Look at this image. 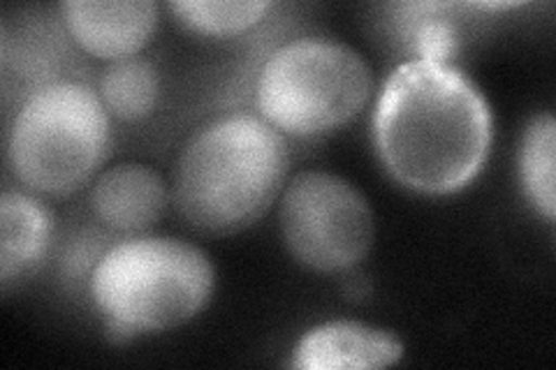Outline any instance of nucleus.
<instances>
[{
  "label": "nucleus",
  "mask_w": 556,
  "mask_h": 370,
  "mask_svg": "<svg viewBox=\"0 0 556 370\" xmlns=\"http://www.w3.org/2000/svg\"><path fill=\"white\" fill-rule=\"evenodd\" d=\"M374 137L382 165L399 183L427 195H450L484 167L492 112L462 69L406 61L382 84Z\"/></svg>",
  "instance_id": "nucleus-1"
},
{
  "label": "nucleus",
  "mask_w": 556,
  "mask_h": 370,
  "mask_svg": "<svg viewBox=\"0 0 556 370\" xmlns=\"http://www.w3.org/2000/svg\"><path fill=\"white\" fill-rule=\"evenodd\" d=\"M290 169L286 137L265 118L230 114L206 123L174 165L172 200L202 234L230 237L263 218Z\"/></svg>",
  "instance_id": "nucleus-2"
},
{
  "label": "nucleus",
  "mask_w": 556,
  "mask_h": 370,
  "mask_svg": "<svg viewBox=\"0 0 556 370\" xmlns=\"http://www.w3.org/2000/svg\"><path fill=\"white\" fill-rule=\"evenodd\" d=\"M214 264L198 245L132 237L110 245L91 273V296L112 341L177 329L212 302Z\"/></svg>",
  "instance_id": "nucleus-3"
},
{
  "label": "nucleus",
  "mask_w": 556,
  "mask_h": 370,
  "mask_svg": "<svg viewBox=\"0 0 556 370\" xmlns=\"http://www.w3.org/2000/svg\"><path fill=\"white\" fill-rule=\"evenodd\" d=\"M110 146V114L98 91L81 81H49L16 112L8 163L30 192L67 197L98 179Z\"/></svg>",
  "instance_id": "nucleus-4"
},
{
  "label": "nucleus",
  "mask_w": 556,
  "mask_h": 370,
  "mask_svg": "<svg viewBox=\"0 0 556 370\" xmlns=\"http://www.w3.org/2000/svg\"><path fill=\"white\" fill-rule=\"evenodd\" d=\"M371 84L369 65L353 47L302 38L278 47L260 69L255 107L281 135L320 137L367 107Z\"/></svg>",
  "instance_id": "nucleus-5"
},
{
  "label": "nucleus",
  "mask_w": 556,
  "mask_h": 370,
  "mask_svg": "<svg viewBox=\"0 0 556 370\" xmlns=\"http://www.w3.org/2000/svg\"><path fill=\"white\" fill-rule=\"evenodd\" d=\"M281 234L290 255L320 273H343L367 259L376 222L367 197L329 171H302L288 183Z\"/></svg>",
  "instance_id": "nucleus-6"
},
{
  "label": "nucleus",
  "mask_w": 556,
  "mask_h": 370,
  "mask_svg": "<svg viewBox=\"0 0 556 370\" xmlns=\"http://www.w3.org/2000/svg\"><path fill=\"white\" fill-rule=\"evenodd\" d=\"M61 16L86 54L112 63L135 59L159 28L153 0H67Z\"/></svg>",
  "instance_id": "nucleus-7"
},
{
  "label": "nucleus",
  "mask_w": 556,
  "mask_h": 370,
  "mask_svg": "<svg viewBox=\"0 0 556 370\" xmlns=\"http://www.w3.org/2000/svg\"><path fill=\"white\" fill-rule=\"evenodd\" d=\"M169 195L163 176L149 165L124 163L104 169L91 190L96 218L121 234H144L161 222Z\"/></svg>",
  "instance_id": "nucleus-8"
},
{
  "label": "nucleus",
  "mask_w": 556,
  "mask_h": 370,
  "mask_svg": "<svg viewBox=\"0 0 556 370\" xmlns=\"http://www.w3.org/2000/svg\"><path fill=\"white\" fill-rule=\"evenodd\" d=\"M404 345L394 333L362 322H327L311 329L292 352V368L353 370L388 368L402 361Z\"/></svg>",
  "instance_id": "nucleus-9"
},
{
  "label": "nucleus",
  "mask_w": 556,
  "mask_h": 370,
  "mask_svg": "<svg viewBox=\"0 0 556 370\" xmlns=\"http://www.w3.org/2000/svg\"><path fill=\"white\" fill-rule=\"evenodd\" d=\"M49 208L33 195L5 190L0 197V283L8 290L45 259L51 243Z\"/></svg>",
  "instance_id": "nucleus-10"
},
{
  "label": "nucleus",
  "mask_w": 556,
  "mask_h": 370,
  "mask_svg": "<svg viewBox=\"0 0 556 370\" xmlns=\"http://www.w3.org/2000/svg\"><path fill=\"white\" fill-rule=\"evenodd\" d=\"M98 95L110 116L135 123L153 114L161 100V75L147 59H126L104 67Z\"/></svg>",
  "instance_id": "nucleus-11"
},
{
  "label": "nucleus",
  "mask_w": 556,
  "mask_h": 370,
  "mask_svg": "<svg viewBox=\"0 0 556 370\" xmlns=\"http://www.w3.org/2000/svg\"><path fill=\"white\" fill-rule=\"evenodd\" d=\"M556 120L552 114H538L527 126L521 139L519 171L531 204L543 214L545 220L556 216Z\"/></svg>",
  "instance_id": "nucleus-12"
},
{
  "label": "nucleus",
  "mask_w": 556,
  "mask_h": 370,
  "mask_svg": "<svg viewBox=\"0 0 556 370\" xmlns=\"http://www.w3.org/2000/svg\"><path fill=\"white\" fill-rule=\"evenodd\" d=\"M169 8L188 28L228 38L257 26L271 10V3L269 0H177Z\"/></svg>",
  "instance_id": "nucleus-13"
},
{
  "label": "nucleus",
  "mask_w": 556,
  "mask_h": 370,
  "mask_svg": "<svg viewBox=\"0 0 556 370\" xmlns=\"http://www.w3.org/2000/svg\"><path fill=\"white\" fill-rule=\"evenodd\" d=\"M443 3H415L402 5L408 20L406 40L417 51L420 61L429 63H447L457 49V28L447 16H441Z\"/></svg>",
  "instance_id": "nucleus-14"
}]
</instances>
